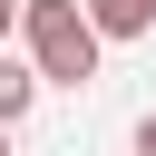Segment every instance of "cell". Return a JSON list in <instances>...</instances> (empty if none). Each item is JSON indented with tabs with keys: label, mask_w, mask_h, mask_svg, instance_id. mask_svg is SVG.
Segmentation results:
<instances>
[{
	"label": "cell",
	"mask_w": 156,
	"mask_h": 156,
	"mask_svg": "<svg viewBox=\"0 0 156 156\" xmlns=\"http://www.w3.org/2000/svg\"><path fill=\"white\" fill-rule=\"evenodd\" d=\"M98 20H88V0H20V58L39 68V78H58V88H88L98 78Z\"/></svg>",
	"instance_id": "1"
},
{
	"label": "cell",
	"mask_w": 156,
	"mask_h": 156,
	"mask_svg": "<svg viewBox=\"0 0 156 156\" xmlns=\"http://www.w3.org/2000/svg\"><path fill=\"white\" fill-rule=\"evenodd\" d=\"M88 20H98V39H146L156 0H88Z\"/></svg>",
	"instance_id": "2"
},
{
	"label": "cell",
	"mask_w": 156,
	"mask_h": 156,
	"mask_svg": "<svg viewBox=\"0 0 156 156\" xmlns=\"http://www.w3.org/2000/svg\"><path fill=\"white\" fill-rule=\"evenodd\" d=\"M29 98H39V68H29V58H0V127H20Z\"/></svg>",
	"instance_id": "3"
},
{
	"label": "cell",
	"mask_w": 156,
	"mask_h": 156,
	"mask_svg": "<svg viewBox=\"0 0 156 156\" xmlns=\"http://www.w3.org/2000/svg\"><path fill=\"white\" fill-rule=\"evenodd\" d=\"M136 156H156V117H136Z\"/></svg>",
	"instance_id": "4"
}]
</instances>
